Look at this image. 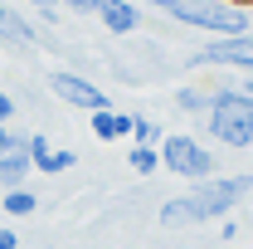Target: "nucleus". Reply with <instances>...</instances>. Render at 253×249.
<instances>
[{
	"label": "nucleus",
	"mask_w": 253,
	"mask_h": 249,
	"mask_svg": "<svg viewBox=\"0 0 253 249\" xmlns=\"http://www.w3.org/2000/svg\"><path fill=\"white\" fill-rule=\"evenodd\" d=\"M253 195V171H239V176H210V181H195V190L175 195L161 205V225L166 230H185V225H210V220L234 215L239 200Z\"/></svg>",
	"instance_id": "1"
},
{
	"label": "nucleus",
	"mask_w": 253,
	"mask_h": 249,
	"mask_svg": "<svg viewBox=\"0 0 253 249\" xmlns=\"http://www.w3.org/2000/svg\"><path fill=\"white\" fill-rule=\"evenodd\" d=\"M156 10L166 20H175L180 30H200V34H210V39L253 30L249 5H239V0H161Z\"/></svg>",
	"instance_id": "2"
},
{
	"label": "nucleus",
	"mask_w": 253,
	"mask_h": 249,
	"mask_svg": "<svg viewBox=\"0 0 253 249\" xmlns=\"http://www.w3.org/2000/svg\"><path fill=\"white\" fill-rule=\"evenodd\" d=\"M161 166L180 181H210L214 176V147H205L195 132H170L161 137Z\"/></svg>",
	"instance_id": "3"
},
{
	"label": "nucleus",
	"mask_w": 253,
	"mask_h": 249,
	"mask_svg": "<svg viewBox=\"0 0 253 249\" xmlns=\"http://www.w3.org/2000/svg\"><path fill=\"white\" fill-rule=\"evenodd\" d=\"M185 68H219V73H253V30L249 34H219L200 44L185 59Z\"/></svg>",
	"instance_id": "4"
},
{
	"label": "nucleus",
	"mask_w": 253,
	"mask_h": 249,
	"mask_svg": "<svg viewBox=\"0 0 253 249\" xmlns=\"http://www.w3.org/2000/svg\"><path fill=\"white\" fill-rule=\"evenodd\" d=\"M44 83H49V93L59 98L63 108H83V113L112 108V98L102 93L88 73H78V68H49V73H44Z\"/></svg>",
	"instance_id": "5"
},
{
	"label": "nucleus",
	"mask_w": 253,
	"mask_h": 249,
	"mask_svg": "<svg viewBox=\"0 0 253 249\" xmlns=\"http://www.w3.org/2000/svg\"><path fill=\"white\" fill-rule=\"evenodd\" d=\"M205 132H210L219 147H234V152L253 147V123L244 113H219V108H210V113H205Z\"/></svg>",
	"instance_id": "6"
},
{
	"label": "nucleus",
	"mask_w": 253,
	"mask_h": 249,
	"mask_svg": "<svg viewBox=\"0 0 253 249\" xmlns=\"http://www.w3.org/2000/svg\"><path fill=\"white\" fill-rule=\"evenodd\" d=\"M93 20H97L107 34H117V39H131V34L141 30V5H136V0H97Z\"/></svg>",
	"instance_id": "7"
},
{
	"label": "nucleus",
	"mask_w": 253,
	"mask_h": 249,
	"mask_svg": "<svg viewBox=\"0 0 253 249\" xmlns=\"http://www.w3.org/2000/svg\"><path fill=\"white\" fill-rule=\"evenodd\" d=\"M0 44H5L10 54H34V49H39L34 20H25V15L10 10V5H0Z\"/></svg>",
	"instance_id": "8"
},
{
	"label": "nucleus",
	"mask_w": 253,
	"mask_h": 249,
	"mask_svg": "<svg viewBox=\"0 0 253 249\" xmlns=\"http://www.w3.org/2000/svg\"><path fill=\"white\" fill-rule=\"evenodd\" d=\"M88 127H93L97 142H126L131 137V113H122V108H97V113H88Z\"/></svg>",
	"instance_id": "9"
},
{
	"label": "nucleus",
	"mask_w": 253,
	"mask_h": 249,
	"mask_svg": "<svg viewBox=\"0 0 253 249\" xmlns=\"http://www.w3.org/2000/svg\"><path fill=\"white\" fill-rule=\"evenodd\" d=\"M73 166H78V152H73V147H54V142L34 156V171H39V176H63V171H73Z\"/></svg>",
	"instance_id": "10"
},
{
	"label": "nucleus",
	"mask_w": 253,
	"mask_h": 249,
	"mask_svg": "<svg viewBox=\"0 0 253 249\" xmlns=\"http://www.w3.org/2000/svg\"><path fill=\"white\" fill-rule=\"evenodd\" d=\"M30 176H34V166H30V156H25V152H0V190L25 186Z\"/></svg>",
	"instance_id": "11"
},
{
	"label": "nucleus",
	"mask_w": 253,
	"mask_h": 249,
	"mask_svg": "<svg viewBox=\"0 0 253 249\" xmlns=\"http://www.w3.org/2000/svg\"><path fill=\"white\" fill-rule=\"evenodd\" d=\"M0 210H5L10 220H25V215H34V210H39V195H34L30 186H10L5 195H0Z\"/></svg>",
	"instance_id": "12"
},
{
	"label": "nucleus",
	"mask_w": 253,
	"mask_h": 249,
	"mask_svg": "<svg viewBox=\"0 0 253 249\" xmlns=\"http://www.w3.org/2000/svg\"><path fill=\"white\" fill-rule=\"evenodd\" d=\"M175 113H185V118H205V113H210V88L180 83V88H175Z\"/></svg>",
	"instance_id": "13"
},
{
	"label": "nucleus",
	"mask_w": 253,
	"mask_h": 249,
	"mask_svg": "<svg viewBox=\"0 0 253 249\" xmlns=\"http://www.w3.org/2000/svg\"><path fill=\"white\" fill-rule=\"evenodd\" d=\"M126 166H131L136 176H156V171H161V152H156V147L131 142V147H126Z\"/></svg>",
	"instance_id": "14"
},
{
	"label": "nucleus",
	"mask_w": 253,
	"mask_h": 249,
	"mask_svg": "<svg viewBox=\"0 0 253 249\" xmlns=\"http://www.w3.org/2000/svg\"><path fill=\"white\" fill-rule=\"evenodd\" d=\"M161 123L156 118H146V113H131V142H141V147H161Z\"/></svg>",
	"instance_id": "15"
},
{
	"label": "nucleus",
	"mask_w": 253,
	"mask_h": 249,
	"mask_svg": "<svg viewBox=\"0 0 253 249\" xmlns=\"http://www.w3.org/2000/svg\"><path fill=\"white\" fill-rule=\"evenodd\" d=\"M25 5H30V10L39 15V20H44V25H59V15H63V5H59V0H25Z\"/></svg>",
	"instance_id": "16"
},
{
	"label": "nucleus",
	"mask_w": 253,
	"mask_h": 249,
	"mask_svg": "<svg viewBox=\"0 0 253 249\" xmlns=\"http://www.w3.org/2000/svg\"><path fill=\"white\" fill-rule=\"evenodd\" d=\"M59 5L68 10V15H78V20H88V15L97 10V0H59Z\"/></svg>",
	"instance_id": "17"
},
{
	"label": "nucleus",
	"mask_w": 253,
	"mask_h": 249,
	"mask_svg": "<svg viewBox=\"0 0 253 249\" xmlns=\"http://www.w3.org/2000/svg\"><path fill=\"white\" fill-rule=\"evenodd\" d=\"M15 113H20V108H15V93H10V88H0V127L15 123Z\"/></svg>",
	"instance_id": "18"
},
{
	"label": "nucleus",
	"mask_w": 253,
	"mask_h": 249,
	"mask_svg": "<svg viewBox=\"0 0 253 249\" xmlns=\"http://www.w3.org/2000/svg\"><path fill=\"white\" fill-rule=\"evenodd\" d=\"M0 249H20V235H15V225H0Z\"/></svg>",
	"instance_id": "19"
},
{
	"label": "nucleus",
	"mask_w": 253,
	"mask_h": 249,
	"mask_svg": "<svg viewBox=\"0 0 253 249\" xmlns=\"http://www.w3.org/2000/svg\"><path fill=\"white\" fill-rule=\"evenodd\" d=\"M219 240H224V245H229V240H239V225H234L229 215H224V225H219Z\"/></svg>",
	"instance_id": "20"
},
{
	"label": "nucleus",
	"mask_w": 253,
	"mask_h": 249,
	"mask_svg": "<svg viewBox=\"0 0 253 249\" xmlns=\"http://www.w3.org/2000/svg\"><path fill=\"white\" fill-rule=\"evenodd\" d=\"M244 88H249V93H253V73H249V78H244Z\"/></svg>",
	"instance_id": "21"
},
{
	"label": "nucleus",
	"mask_w": 253,
	"mask_h": 249,
	"mask_svg": "<svg viewBox=\"0 0 253 249\" xmlns=\"http://www.w3.org/2000/svg\"><path fill=\"white\" fill-rule=\"evenodd\" d=\"M39 249H54V245H39Z\"/></svg>",
	"instance_id": "22"
},
{
	"label": "nucleus",
	"mask_w": 253,
	"mask_h": 249,
	"mask_svg": "<svg viewBox=\"0 0 253 249\" xmlns=\"http://www.w3.org/2000/svg\"><path fill=\"white\" fill-rule=\"evenodd\" d=\"M239 5H249V0H239Z\"/></svg>",
	"instance_id": "23"
},
{
	"label": "nucleus",
	"mask_w": 253,
	"mask_h": 249,
	"mask_svg": "<svg viewBox=\"0 0 253 249\" xmlns=\"http://www.w3.org/2000/svg\"><path fill=\"white\" fill-rule=\"evenodd\" d=\"M249 5H253V0H249Z\"/></svg>",
	"instance_id": "24"
}]
</instances>
